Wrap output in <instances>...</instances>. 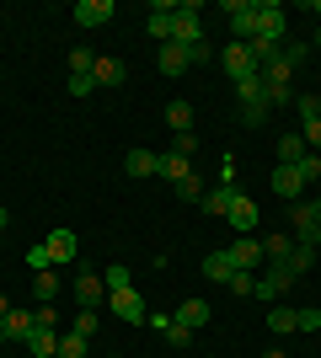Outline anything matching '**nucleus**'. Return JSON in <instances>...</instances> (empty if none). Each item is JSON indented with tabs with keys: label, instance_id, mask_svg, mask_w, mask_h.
Here are the masks:
<instances>
[{
	"label": "nucleus",
	"instance_id": "1",
	"mask_svg": "<svg viewBox=\"0 0 321 358\" xmlns=\"http://www.w3.org/2000/svg\"><path fill=\"white\" fill-rule=\"evenodd\" d=\"M171 43H183V48L209 43V38H204V22H199V6H193V0H187V6H177V16H171Z\"/></svg>",
	"mask_w": 321,
	"mask_h": 358
},
{
	"label": "nucleus",
	"instance_id": "2",
	"mask_svg": "<svg viewBox=\"0 0 321 358\" xmlns=\"http://www.w3.org/2000/svg\"><path fill=\"white\" fill-rule=\"evenodd\" d=\"M225 16H230L236 43H252V38H257V0H225Z\"/></svg>",
	"mask_w": 321,
	"mask_h": 358
},
{
	"label": "nucleus",
	"instance_id": "3",
	"mask_svg": "<svg viewBox=\"0 0 321 358\" xmlns=\"http://www.w3.org/2000/svg\"><path fill=\"white\" fill-rule=\"evenodd\" d=\"M290 284H300V273H294L290 262H268V278H257V289H252V294H257V299H278Z\"/></svg>",
	"mask_w": 321,
	"mask_h": 358
},
{
	"label": "nucleus",
	"instance_id": "4",
	"mask_svg": "<svg viewBox=\"0 0 321 358\" xmlns=\"http://www.w3.org/2000/svg\"><path fill=\"white\" fill-rule=\"evenodd\" d=\"M76 299H80V310H102V299H107L102 273H92V268H76Z\"/></svg>",
	"mask_w": 321,
	"mask_h": 358
},
{
	"label": "nucleus",
	"instance_id": "5",
	"mask_svg": "<svg viewBox=\"0 0 321 358\" xmlns=\"http://www.w3.org/2000/svg\"><path fill=\"white\" fill-rule=\"evenodd\" d=\"M107 310L118 315V321H129V327H139L145 321V299H139V289H118V294H107Z\"/></svg>",
	"mask_w": 321,
	"mask_h": 358
},
{
	"label": "nucleus",
	"instance_id": "6",
	"mask_svg": "<svg viewBox=\"0 0 321 358\" xmlns=\"http://www.w3.org/2000/svg\"><path fill=\"white\" fill-rule=\"evenodd\" d=\"M284 27H290V16H284V6H273V0H257V32H262V38H273V43H284Z\"/></svg>",
	"mask_w": 321,
	"mask_h": 358
},
{
	"label": "nucleus",
	"instance_id": "7",
	"mask_svg": "<svg viewBox=\"0 0 321 358\" xmlns=\"http://www.w3.org/2000/svg\"><path fill=\"white\" fill-rule=\"evenodd\" d=\"M220 64H225L230 80H246V75H257V59L246 54V43H230L225 54H220Z\"/></svg>",
	"mask_w": 321,
	"mask_h": 358
},
{
	"label": "nucleus",
	"instance_id": "8",
	"mask_svg": "<svg viewBox=\"0 0 321 358\" xmlns=\"http://www.w3.org/2000/svg\"><path fill=\"white\" fill-rule=\"evenodd\" d=\"M225 252H230V262H236V268H241V273H252V268H257V262H262V241L241 236V241H230Z\"/></svg>",
	"mask_w": 321,
	"mask_h": 358
},
{
	"label": "nucleus",
	"instance_id": "9",
	"mask_svg": "<svg viewBox=\"0 0 321 358\" xmlns=\"http://www.w3.org/2000/svg\"><path fill=\"white\" fill-rule=\"evenodd\" d=\"M171 16H177V6H171V0L150 6V22H145V32H150L155 43H171Z\"/></svg>",
	"mask_w": 321,
	"mask_h": 358
},
{
	"label": "nucleus",
	"instance_id": "10",
	"mask_svg": "<svg viewBox=\"0 0 321 358\" xmlns=\"http://www.w3.org/2000/svg\"><path fill=\"white\" fill-rule=\"evenodd\" d=\"M123 171H129V177H161V155H155V150H129V155H123Z\"/></svg>",
	"mask_w": 321,
	"mask_h": 358
},
{
	"label": "nucleus",
	"instance_id": "11",
	"mask_svg": "<svg viewBox=\"0 0 321 358\" xmlns=\"http://www.w3.org/2000/svg\"><path fill=\"white\" fill-rule=\"evenodd\" d=\"M273 193H278V198H290V203H294V198L306 193V177H300L294 166H273Z\"/></svg>",
	"mask_w": 321,
	"mask_h": 358
},
{
	"label": "nucleus",
	"instance_id": "12",
	"mask_svg": "<svg viewBox=\"0 0 321 358\" xmlns=\"http://www.w3.org/2000/svg\"><path fill=\"white\" fill-rule=\"evenodd\" d=\"M43 246H48V257H54V268L76 262V230H54V236H48Z\"/></svg>",
	"mask_w": 321,
	"mask_h": 358
},
{
	"label": "nucleus",
	"instance_id": "13",
	"mask_svg": "<svg viewBox=\"0 0 321 358\" xmlns=\"http://www.w3.org/2000/svg\"><path fill=\"white\" fill-rule=\"evenodd\" d=\"M32 327H38V315L22 310V305H11V315H6V337H11V343H27Z\"/></svg>",
	"mask_w": 321,
	"mask_h": 358
},
{
	"label": "nucleus",
	"instance_id": "14",
	"mask_svg": "<svg viewBox=\"0 0 321 358\" xmlns=\"http://www.w3.org/2000/svg\"><path fill=\"white\" fill-rule=\"evenodd\" d=\"M155 64H161V75H183L187 64H193V54H187L183 43H161V59Z\"/></svg>",
	"mask_w": 321,
	"mask_h": 358
},
{
	"label": "nucleus",
	"instance_id": "15",
	"mask_svg": "<svg viewBox=\"0 0 321 358\" xmlns=\"http://www.w3.org/2000/svg\"><path fill=\"white\" fill-rule=\"evenodd\" d=\"M107 16H113V0H80V6H76V22H80V27H102Z\"/></svg>",
	"mask_w": 321,
	"mask_h": 358
},
{
	"label": "nucleus",
	"instance_id": "16",
	"mask_svg": "<svg viewBox=\"0 0 321 358\" xmlns=\"http://www.w3.org/2000/svg\"><path fill=\"white\" fill-rule=\"evenodd\" d=\"M209 305H204V299H183V305H177V321H183L187 331H199V327H209Z\"/></svg>",
	"mask_w": 321,
	"mask_h": 358
},
{
	"label": "nucleus",
	"instance_id": "17",
	"mask_svg": "<svg viewBox=\"0 0 321 358\" xmlns=\"http://www.w3.org/2000/svg\"><path fill=\"white\" fill-rule=\"evenodd\" d=\"M230 273H241L236 262H230V252H209V257H204V278H214V284H230Z\"/></svg>",
	"mask_w": 321,
	"mask_h": 358
},
{
	"label": "nucleus",
	"instance_id": "18",
	"mask_svg": "<svg viewBox=\"0 0 321 358\" xmlns=\"http://www.w3.org/2000/svg\"><path fill=\"white\" fill-rule=\"evenodd\" d=\"M27 348H32V358H59V337H54V327H32Z\"/></svg>",
	"mask_w": 321,
	"mask_h": 358
},
{
	"label": "nucleus",
	"instance_id": "19",
	"mask_svg": "<svg viewBox=\"0 0 321 358\" xmlns=\"http://www.w3.org/2000/svg\"><path fill=\"white\" fill-rule=\"evenodd\" d=\"M92 80H97V86H123V59H107V54H97Z\"/></svg>",
	"mask_w": 321,
	"mask_h": 358
},
{
	"label": "nucleus",
	"instance_id": "20",
	"mask_svg": "<svg viewBox=\"0 0 321 358\" xmlns=\"http://www.w3.org/2000/svg\"><path fill=\"white\" fill-rule=\"evenodd\" d=\"M230 224H236V230H252V224H257V203H252V198H230V214H225Z\"/></svg>",
	"mask_w": 321,
	"mask_h": 358
},
{
	"label": "nucleus",
	"instance_id": "21",
	"mask_svg": "<svg viewBox=\"0 0 321 358\" xmlns=\"http://www.w3.org/2000/svg\"><path fill=\"white\" fill-rule=\"evenodd\" d=\"M161 177H166V182L193 177V161H187V155H177V150H166V155H161Z\"/></svg>",
	"mask_w": 321,
	"mask_h": 358
},
{
	"label": "nucleus",
	"instance_id": "22",
	"mask_svg": "<svg viewBox=\"0 0 321 358\" xmlns=\"http://www.w3.org/2000/svg\"><path fill=\"white\" fill-rule=\"evenodd\" d=\"M290 252H294V236H290V230H273V236L262 241V257H268V262H284Z\"/></svg>",
	"mask_w": 321,
	"mask_h": 358
},
{
	"label": "nucleus",
	"instance_id": "23",
	"mask_svg": "<svg viewBox=\"0 0 321 358\" xmlns=\"http://www.w3.org/2000/svg\"><path fill=\"white\" fill-rule=\"evenodd\" d=\"M268 327H273L278 337H284V331H300V310H290V305H273V310H268Z\"/></svg>",
	"mask_w": 321,
	"mask_h": 358
},
{
	"label": "nucleus",
	"instance_id": "24",
	"mask_svg": "<svg viewBox=\"0 0 321 358\" xmlns=\"http://www.w3.org/2000/svg\"><path fill=\"white\" fill-rule=\"evenodd\" d=\"M102 284H107V294H118V289H134V273L123 268V262H113V268H102Z\"/></svg>",
	"mask_w": 321,
	"mask_h": 358
},
{
	"label": "nucleus",
	"instance_id": "25",
	"mask_svg": "<svg viewBox=\"0 0 321 358\" xmlns=\"http://www.w3.org/2000/svg\"><path fill=\"white\" fill-rule=\"evenodd\" d=\"M230 198H236V187H209V193H204V209L225 220V214H230Z\"/></svg>",
	"mask_w": 321,
	"mask_h": 358
},
{
	"label": "nucleus",
	"instance_id": "26",
	"mask_svg": "<svg viewBox=\"0 0 321 358\" xmlns=\"http://www.w3.org/2000/svg\"><path fill=\"white\" fill-rule=\"evenodd\" d=\"M32 289H38L43 305H54V294H59V273H54V268H48V273H32Z\"/></svg>",
	"mask_w": 321,
	"mask_h": 358
},
{
	"label": "nucleus",
	"instance_id": "27",
	"mask_svg": "<svg viewBox=\"0 0 321 358\" xmlns=\"http://www.w3.org/2000/svg\"><path fill=\"white\" fill-rule=\"evenodd\" d=\"M166 123H171V134H187V129H193V107H187V102H171L166 107Z\"/></svg>",
	"mask_w": 321,
	"mask_h": 358
},
{
	"label": "nucleus",
	"instance_id": "28",
	"mask_svg": "<svg viewBox=\"0 0 321 358\" xmlns=\"http://www.w3.org/2000/svg\"><path fill=\"white\" fill-rule=\"evenodd\" d=\"M300 155H306V139H300V134H284V139H278V166H294Z\"/></svg>",
	"mask_w": 321,
	"mask_h": 358
},
{
	"label": "nucleus",
	"instance_id": "29",
	"mask_svg": "<svg viewBox=\"0 0 321 358\" xmlns=\"http://www.w3.org/2000/svg\"><path fill=\"white\" fill-rule=\"evenodd\" d=\"M161 343H171V348H193V331H187L183 321H177V315H171L166 327H161Z\"/></svg>",
	"mask_w": 321,
	"mask_h": 358
},
{
	"label": "nucleus",
	"instance_id": "30",
	"mask_svg": "<svg viewBox=\"0 0 321 358\" xmlns=\"http://www.w3.org/2000/svg\"><path fill=\"white\" fill-rule=\"evenodd\" d=\"M294 171L306 177V187H311V182H321V155H316V150H306V155L294 161Z\"/></svg>",
	"mask_w": 321,
	"mask_h": 358
},
{
	"label": "nucleus",
	"instance_id": "31",
	"mask_svg": "<svg viewBox=\"0 0 321 358\" xmlns=\"http://www.w3.org/2000/svg\"><path fill=\"white\" fill-rule=\"evenodd\" d=\"M86 348H92V337H80V331L59 337V358H86Z\"/></svg>",
	"mask_w": 321,
	"mask_h": 358
},
{
	"label": "nucleus",
	"instance_id": "32",
	"mask_svg": "<svg viewBox=\"0 0 321 358\" xmlns=\"http://www.w3.org/2000/svg\"><path fill=\"white\" fill-rule=\"evenodd\" d=\"M27 268H32V273H48V268H54V257H48L43 241H32V246H27Z\"/></svg>",
	"mask_w": 321,
	"mask_h": 358
},
{
	"label": "nucleus",
	"instance_id": "33",
	"mask_svg": "<svg viewBox=\"0 0 321 358\" xmlns=\"http://www.w3.org/2000/svg\"><path fill=\"white\" fill-rule=\"evenodd\" d=\"M177 198H183V203H199V198H204V177H199V171L177 182Z\"/></svg>",
	"mask_w": 321,
	"mask_h": 358
},
{
	"label": "nucleus",
	"instance_id": "34",
	"mask_svg": "<svg viewBox=\"0 0 321 358\" xmlns=\"http://www.w3.org/2000/svg\"><path fill=\"white\" fill-rule=\"evenodd\" d=\"M236 96H241V102H262V75H246V80H236Z\"/></svg>",
	"mask_w": 321,
	"mask_h": 358
},
{
	"label": "nucleus",
	"instance_id": "35",
	"mask_svg": "<svg viewBox=\"0 0 321 358\" xmlns=\"http://www.w3.org/2000/svg\"><path fill=\"white\" fill-rule=\"evenodd\" d=\"M278 59L290 64V70H300V64L311 59V48H306V43H284V48H278Z\"/></svg>",
	"mask_w": 321,
	"mask_h": 358
},
{
	"label": "nucleus",
	"instance_id": "36",
	"mask_svg": "<svg viewBox=\"0 0 321 358\" xmlns=\"http://www.w3.org/2000/svg\"><path fill=\"white\" fill-rule=\"evenodd\" d=\"M284 262H290V268L300 273V278H306V273H311V262H316V252H311V246H294V252L284 257Z\"/></svg>",
	"mask_w": 321,
	"mask_h": 358
},
{
	"label": "nucleus",
	"instance_id": "37",
	"mask_svg": "<svg viewBox=\"0 0 321 358\" xmlns=\"http://www.w3.org/2000/svg\"><path fill=\"white\" fill-rule=\"evenodd\" d=\"M92 64H97L92 48H76V54H70V75H92Z\"/></svg>",
	"mask_w": 321,
	"mask_h": 358
},
{
	"label": "nucleus",
	"instance_id": "38",
	"mask_svg": "<svg viewBox=\"0 0 321 358\" xmlns=\"http://www.w3.org/2000/svg\"><path fill=\"white\" fill-rule=\"evenodd\" d=\"M262 118H268V102H241V123L246 129H257Z\"/></svg>",
	"mask_w": 321,
	"mask_h": 358
},
{
	"label": "nucleus",
	"instance_id": "39",
	"mask_svg": "<svg viewBox=\"0 0 321 358\" xmlns=\"http://www.w3.org/2000/svg\"><path fill=\"white\" fill-rule=\"evenodd\" d=\"M171 150H177V155H187V161H193V155H199V134H193V129H187V134H177V139H171Z\"/></svg>",
	"mask_w": 321,
	"mask_h": 358
},
{
	"label": "nucleus",
	"instance_id": "40",
	"mask_svg": "<svg viewBox=\"0 0 321 358\" xmlns=\"http://www.w3.org/2000/svg\"><path fill=\"white\" fill-rule=\"evenodd\" d=\"M252 289H257V278H252V273H230V294H252Z\"/></svg>",
	"mask_w": 321,
	"mask_h": 358
},
{
	"label": "nucleus",
	"instance_id": "41",
	"mask_svg": "<svg viewBox=\"0 0 321 358\" xmlns=\"http://www.w3.org/2000/svg\"><path fill=\"white\" fill-rule=\"evenodd\" d=\"M300 139H306V150H316V155H321V118H311L306 129H300Z\"/></svg>",
	"mask_w": 321,
	"mask_h": 358
},
{
	"label": "nucleus",
	"instance_id": "42",
	"mask_svg": "<svg viewBox=\"0 0 321 358\" xmlns=\"http://www.w3.org/2000/svg\"><path fill=\"white\" fill-rule=\"evenodd\" d=\"M294 107H300V118H321V96H294Z\"/></svg>",
	"mask_w": 321,
	"mask_h": 358
},
{
	"label": "nucleus",
	"instance_id": "43",
	"mask_svg": "<svg viewBox=\"0 0 321 358\" xmlns=\"http://www.w3.org/2000/svg\"><path fill=\"white\" fill-rule=\"evenodd\" d=\"M70 91H76V96H92L97 80H92V75H70Z\"/></svg>",
	"mask_w": 321,
	"mask_h": 358
},
{
	"label": "nucleus",
	"instance_id": "44",
	"mask_svg": "<svg viewBox=\"0 0 321 358\" xmlns=\"http://www.w3.org/2000/svg\"><path fill=\"white\" fill-rule=\"evenodd\" d=\"M76 331H80V337H92V331H97V310H80L76 315Z\"/></svg>",
	"mask_w": 321,
	"mask_h": 358
},
{
	"label": "nucleus",
	"instance_id": "45",
	"mask_svg": "<svg viewBox=\"0 0 321 358\" xmlns=\"http://www.w3.org/2000/svg\"><path fill=\"white\" fill-rule=\"evenodd\" d=\"M300 331H321V310H300Z\"/></svg>",
	"mask_w": 321,
	"mask_h": 358
},
{
	"label": "nucleus",
	"instance_id": "46",
	"mask_svg": "<svg viewBox=\"0 0 321 358\" xmlns=\"http://www.w3.org/2000/svg\"><path fill=\"white\" fill-rule=\"evenodd\" d=\"M6 315H11V299H6V294H0V321H6Z\"/></svg>",
	"mask_w": 321,
	"mask_h": 358
},
{
	"label": "nucleus",
	"instance_id": "47",
	"mask_svg": "<svg viewBox=\"0 0 321 358\" xmlns=\"http://www.w3.org/2000/svg\"><path fill=\"white\" fill-rule=\"evenodd\" d=\"M262 358H284V353H278V348H268V353H262Z\"/></svg>",
	"mask_w": 321,
	"mask_h": 358
},
{
	"label": "nucleus",
	"instance_id": "48",
	"mask_svg": "<svg viewBox=\"0 0 321 358\" xmlns=\"http://www.w3.org/2000/svg\"><path fill=\"white\" fill-rule=\"evenodd\" d=\"M0 343H11V337H6V321H0Z\"/></svg>",
	"mask_w": 321,
	"mask_h": 358
},
{
	"label": "nucleus",
	"instance_id": "49",
	"mask_svg": "<svg viewBox=\"0 0 321 358\" xmlns=\"http://www.w3.org/2000/svg\"><path fill=\"white\" fill-rule=\"evenodd\" d=\"M311 11H316V16H321V0H311Z\"/></svg>",
	"mask_w": 321,
	"mask_h": 358
},
{
	"label": "nucleus",
	"instance_id": "50",
	"mask_svg": "<svg viewBox=\"0 0 321 358\" xmlns=\"http://www.w3.org/2000/svg\"><path fill=\"white\" fill-rule=\"evenodd\" d=\"M311 209H316V220H321V198H316V203H311Z\"/></svg>",
	"mask_w": 321,
	"mask_h": 358
},
{
	"label": "nucleus",
	"instance_id": "51",
	"mask_svg": "<svg viewBox=\"0 0 321 358\" xmlns=\"http://www.w3.org/2000/svg\"><path fill=\"white\" fill-rule=\"evenodd\" d=\"M0 230H6V209H0Z\"/></svg>",
	"mask_w": 321,
	"mask_h": 358
},
{
	"label": "nucleus",
	"instance_id": "52",
	"mask_svg": "<svg viewBox=\"0 0 321 358\" xmlns=\"http://www.w3.org/2000/svg\"><path fill=\"white\" fill-rule=\"evenodd\" d=\"M316 48H321V32H316Z\"/></svg>",
	"mask_w": 321,
	"mask_h": 358
}]
</instances>
